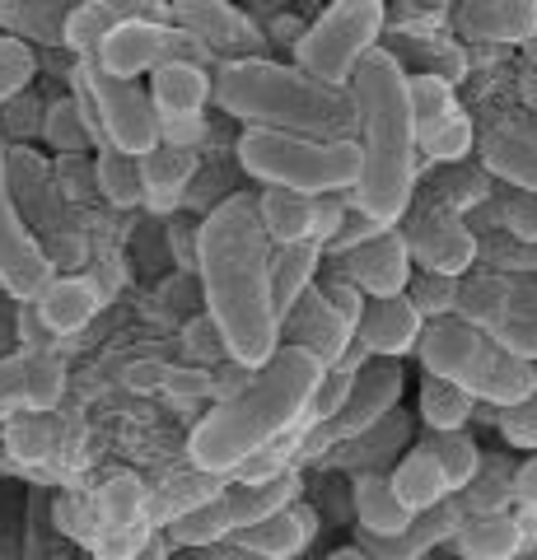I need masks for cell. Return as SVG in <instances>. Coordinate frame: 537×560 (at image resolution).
<instances>
[{
	"mask_svg": "<svg viewBox=\"0 0 537 560\" xmlns=\"http://www.w3.org/2000/svg\"><path fill=\"white\" fill-rule=\"evenodd\" d=\"M0 444H5V463L20 467V471H43L57 463V448H61V430H57V411L43 416V411H20L0 425Z\"/></svg>",
	"mask_w": 537,
	"mask_h": 560,
	"instance_id": "obj_25",
	"label": "cell"
},
{
	"mask_svg": "<svg viewBox=\"0 0 537 560\" xmlns=\"http://www.w3.org/2000/svg\"><path fill=\"white\" fill-rule=\"evenodd\" d=\"M103 294L90 276H51L33 300V318L43 323L47 337H80L98 318Z\"/></svg>",
	"mask_w": 537,
	"mask_h": 560,
	"instance_id": "obj_19",
	"label": "cell"
},
{
	"mask_svg": "<svg viewBox=\"0 0 537 560\" xmlns=\"http://www.w3.org/2000/svg\"><path fill=\"white\" fill-rule=\"evenodd\" d=\"M430 453L440 458V471H444V481H448V495H458V490L472 481L477 467H481V448H477V440L467 430L435 434V440H430Z\"/></svg>",
	"mask_w": 537,
	"mask_h": 560,
	"instance_id": "obj_40",
	"label": "cell"
},
{
	"mask_svg": "<svg viewBox=\"0 0 537 560\" xmlns=\"http://www.w3.org/2000/svg\"><path fill=\"white\" fill-rule=\"evenodd\" d=\"M24 411V364L20 355H0V425Z\"/></svg>",
	"mask_w": 537,
	"mask_h": 560,
	"instance_id": "obj_47",
	"label": "cell"
},
{
	"mask_svg": "<svg viewBox=\"0 0 537 560\" xmlns=\"http://www.w3.org/2000/svg\"><path fill=\"white\" fill-rule=\"evenodd\" d=\"M136 168H141V206L154 215H168V210L183 206L187 187L197 178V150L154 145L136 160Z\"/></svg>",
	"mask_w": 537,
	"mask_h": 560,
	"instance_id": "obj_23",
	"label": "cell"
},
{
	"mask_svg": "<svg viewBox=\"0 0 537 560\" xmlns=\"http://www.w3.org/2000/svg\"><path fill=\"white\" fill-rule=\"evenodd\" d=\"M332 267H337V280H346V285H355L365 300H388V294H402L407 280L416 276L411 257H407V243L402 234L384 230L378 238L370 243H355V248L346 253H332Z\"/></svg>",
	"mask_w": 537,
	"mask_h": 560,
	"instance_id": "obj_15",
	"label": "cell"
},
{
	"mask_svg": "<svg viewBox=\"0 0 537 560\" xmlns=\"http://www.w3.org/2000/svg\"><path fill=\"white\" fill-rule=\"evenodd\" d=\"M524 57H528V70H537V33H533V38L524 43Z\"/></svg>",
	"mask_w": 537,
	"mask_h": 560,
	"instance_id": "obj_57",
	"label": "cell"
},
{
	"mask_svg": "<svg viewBox=\"0 0 537 560\" xmlns=\"http://www.w3.org/2000/svg\"><path fill=\"white\" fill-rule=\"evenodd\" d=\"M458 504H463L467 518L510 514V504H514V463L500 458V453H481L477 477L458 490Z\"/></svg>",
	"mask_w": 537,
	"mask_h": 560,
	"instance_id": "obj_31",
	"label": "cell"
},
{
	"mask_svg": "<svg viewBox=\"0 0 537 560\" xmlns=\"http://www.w3.org/2000/svg\"><path fill=\"white\" fill-rule=\"evenodd\" d=\"M500 434L514 444V448H533L537 453V393L514 411H500Z\"/></svg>",
	"mask_w": 537,
	"mask_h": 560,
	"instance_id": "obj_46",
	"label": "cell"
},
{
	"mask_svg": "<svg viewBox=\"0 0 537 560\" xmlns=\"http://www.w3.org/2000/svg\"><path fill=\"white\" fill-rule=\"evenodd\" d=\"M351 341H355V327L346 323L332 304H327L323 285H314V290H308L304 300L281 318V346L308 350V355H314L323 370H327V364H337L346 350H351Z\"/></svg>",
	"mask_w": 537,
	"mask_h": 560,
	"instance_id": "obj_16",
	"label": "cell"
},
{
	"mask_svg": "<svg viewBox=\"0 0 537 560\" xmlns=\"http://www.w3.org/2000/svg\"><path fill=\"white\" fill-rule=\"evenodd\" d=\"M463 518L467 514H463L458 495H448V500L435 504V510L416 514L397 537H365V541H360V551L374 556V560H425L430 551L440 547V541H454Z\"/></svg>",
	"mask_w": 537,
	"mask_h": 560,
	"instance_id": "obj_21",
	"label": "cell"
},
{
	"mask_svg": "<svg viewBox=\"0 0 537 560\" xmlns=\"http://www.w3.org/2000/svg\"><path fill=\"white\" fill-rule=\"evenodd\" d=\"M94 183L103 191V201L117 206V210H136V206H141V168H136V160H131V154H122V150H98Z\"/></svg>",
	"mask_w": 537,
	"mask_h": 560,
	"instance_id": "obj_37",
	"label": "cell"
},
{
	"mask_svg": "<svg viewBox=\"0 0 537 560\" xmlns=\"http://www.w3.org/2000/svg\"><path fill=\"white\" fill-rule=\"evenodd\" d=\"M416 360L430 378L463 388L472 401H491L495 411H514L537 393V364L500 350L487 331L467 327L463 318H435L416 337Z\"/></svg>",
	"mask_w": 537,
	"mask_h": 560,
	"instance_id": "obj_5",
	"label": "cell"
},
{
	"mask_svg": "<svg viewBox=\"0 0 537 560\" xmlns=\"http://www.w3.org/2000/svg\"><path fill=\"white\" fill-rule=\"evenodd\" d=\"M327 560H374V556H365V551H360V547H341V551H332V556H327Z\"/></svg>",
	"mask_w": 537,
	"mask_h": 560,
	"instance_id": "obj_56",
	"label": "cell"
},
{
	"mask_svg": "<svg viewBox=\"0 0 537 560\" xmlns=\"http://www.w3.org/2000/svg\"><path fill=\"white\" fill-rule=\"evenodd\" d=\"M224 481L230 477H211V471H187V477H178L168 490H160V495H150V523L154 528H168L173 518H183V514H192L197 504H206L211 495H220Z\"/></svg>",
	"mask_w": 537,
	"mask_h": 560,
	"instance_id": "obj_32",
	"label": "cell"
},
{
	"mask_svg": "<svg viewBox=\"0 0 537 560\" xmlns=\"http://www.w3.org/2000/svg\"><path fill=\"white\" fill-rule=\"evenodd\" d=\"M314 215H318V197H304V191L267 187L257 197V220H262V234L271 238V248L314 243Z\"/></svg>",
	"mask_w": 537,
	"mask_h": 560,
	"instance_id": "obj_26",
	"label": "cell"
},
{
	"mask_svg": "<svg viewBox=\"0 0 537 560\" xmlns=\"http://www.w3.org/2000/svg\"><path fill=\"white\" fill-rule=\"evenodd\" d=\"M318 267H323V248L318 243H290V248H271V308H276V327L281 318L318 285Z\"/></svg>",
	"mask_w": 537,
	"mask_h": 560,
	"instance_id": "obj_27",
	"label": "cell"
},
{
	"mask_svg": "<svg viewBox=\"0 0 537 560\" xmlns=\"http://www.w3.org/2000/svg\"><path fill=\"white\" fill-rule=\"evenodd\" d=\"M173 24L187 28L192 38L224 61H244V57H262V33L253 20H244L230 0H168Z\"/></svg>",
	"mask_w": 537,
	"mask_h": 560,
	"instance_id": "obj_14",
	"label": "cell"
},
{
	"mask_svg": "<svg viewBox=\"0 0 537 560\" xmlns=\"http://www.w3.org/2000/svg\"><path fill=\"white\" fill-rule=\"evenodd\" d=\"M5 5H14V0H5Z\"/></svg>",
	"mask_w": 537,
	"mask_h": 560,
	"instance_id": "obj_59",
	"label": "cell"
},
{
	"mask_svg": "<svg viewBox=\"0 0 537 560\" xmlns=\"http://www.w3.org/2000/svg\"><path fill=\"white\" fill-rule=\"evenodd\" d=\"M61 20H66V10L57 0H14V5L0 0V28L20 43H28V38L61 43Z\"/></svg>",
	"mask_w": 537,
	"mask_h": 560,
	"instance_id": "obj_35",
	"label": "cell"
},
{
	"mask_svg": "<svg viewBox=\"0 0 537 560\" xmlns=\"http://www.w3.org/2000/svg\"><path fill=\"white\" fill-rule=\"evenodd\" d=\"M448 20L467 43L524 47L537 33V0H454Z\"/></svg>",
	"mask_w": 537,
	"mask_h": 560,
	"instance_id": "obj_17",
	"label": "cell"
},
{
	"mask_svg": "<svg viewBox=\"0 0 537 560\" xmlns=\"http://www.w3.org/2000/svg\"><path fill=\"white\" fill-rule=\"evenodd\" d=\"M5 467H10V463H5V444H0V471H5Z\"/></svg>",
	"mask_w": 537,
	"mask_h": 560,
	"instance_id": "obj_58",
	"label": "cell"
},
{
	"mask_svg": "<svg viewBox=\"0 0 537 560\" xmlns=\"http://www.w3.org/2000/svg\"><path fill=\"white\" fill-rule=\"evenodd\" d=\"M500 220H505V230L518 243H533V248H537V197H533V191H514L510 187V201L500 206Z\"/></svg>",
	"mask_w": 537,
	"mask_h": 560,
	"instance_id": "obj_45",
	"label": "cell"
},
{
	"mask_svg": "<svg viewBox=\"0 0 537 560\" xmlns=\"http://www.w3.org/2000/svg\"><path fill=\"white\" fill-rule=\"evenodd\" d=\"M416 150H421L425 160H435V164H458L463 154L472 150V117L454 103L444 117L416 127Z\"/></svg>",
	"mask_w": 537,
	"mask_h": 560,
	"instance_id": "obj_34",
	"label": "cell"
},
{
	"mask_svg": "<svg viewBox=\"0 0 537 560\" xmlns=\"http://www.w3.org/2000/svg\"><path fill=\"white\" fill-rule=\"evenodd\" d=\"M388 486H393L397 504H407L411 514H425V510H435L440 500H448V481H444L440 458L430 453V444L411 448L407 458H397L388 471Z\"/></svg>",
	"mask_w": 537,
	"mask_h": 560,
	"instance_id": "obj_28",
	"label": "cell"
},
{
	"mask_svg": "<svg viewBox=\"0 0 537 560\" xmlns=\"http://www.w3.org/2000/svg\"><path fill=\"white\" fill-rule=\"evenodd\" d=\"M514 500L524 504V510L537 514V453H533L528 463H518V467H514Z\"/></svg>",
	"mask_w": 537,
	"mask_h": 560,
	"instance_id": "obj_52",
	"label": "cell"
},
{
	"mask_svg": "<svg viewBox=\"0 0 537 560\" xmlns=\"http://www.w3.org/2000/svg\"><path fill=\"white\" fill-rule=\"evenodd\" d=\"M131 560H168V547H164V537H150L141 551H136Z\"/></svg>",
	"mask_w": 537,
	"mask_h": 560,
	"instance_id": "obj_54",
	"label": "cell"
},
{
	"mask_svg": "<svg viewBox=\"0 0 537 560\" xmlns=\"http://www.w3.org/2000/svg\"><path fill=\"white\" fill-rule=\"evenodd\" d=\"M314 528H318L314 510L294 500V504H285V510H276L271 518L253 523V528H244V533H234L230 541L248 560H290V556H300L308 541H314Z\"/></svg>",
	"mask_w": 537,
	"mask_h": 560,
	"instance_id": "obj_22",
	"label": "cell"
},
{
	"mask_svg": "<svg viewBox=\"0 0 537 560\" xmlns=\"http://www.w3.org/2000/svg\"><path fill=\"white\" fill-rule=\"evenodd\" d=\"M150 103L154 117H206L211 103V70L197 61H168L150 70Z\"/></svg>",
	"mask_w": 537,
	"mask_h": 560,
	"instance_id": "obj_24",
	"label": "cell"
},
{
	"mask_svg": "<svg viewBox=\"0 0 537 560\" xmlns=\"http://www.w3.org/2000/svg\"><path fill=\"white\" fill-rule=\"evenodd\" d=\"M211 98L230 117L267 131L314 136V140H351L355 131L351 94L327 90V84L308 80L300 66H281L267 57L220 61L211 80Z\"/></svg>",
	"mask_w": 537,
	"mask_h": 560,
	"instance_id": "obj_4",
	"label": "cell"
},
{
	"mask_svg": "<svg viewBox=\"0 0 537 560\" xmlns=\"http://www.w3.org/2000/svg\"><path fill=\"white\" fill-rule=\"evenodd\" d=\"M197 276L206 318L238 370L253 374L276 355L281 327L271 308V238L262 234L253 197L220 201L197 230Z\"/></svg>",
	"mask_w": 537,
	"mask_h": 560,
	"instance_id": "obj_1",
	"label": "cell"
},
{
	"mask_svg": "<svg viewBox=\"0 0 537 560\" xmlns=\"http://www.w3.org/2000/svg\"><path fill=\"white\" fill-rule=\"evenodd\" d=\"M458 280L463 276H425V271H416L407 280V300L411 308L421 313V323H435V318H454V308H458Z\"/></svg>",
	"mask_w": 537,
	"mask_h": 560,
	"instance_id": "obj_41",
	"label": "cell"
},
{
	"mask_svg": "<svg viewBox=\"0 0 537 560\" xmlns=\"http://www.w3.org/2000/svg\"><path fill=\"white\" fill-rule=\"evenodd\" d=\"M323 294H327V304H332L346 323H360V308H365V294H360L355 285H346V280H332V285H323Z\"/></svg>",
	"mask_w": 537,
	"mask_h": 560,
	"instance_id": "obj_51",
	"label": "cell"
},
{
	"mask_svg": "<svg viewBox=\"0 0 537 560\" xmlns=\"http://www.w3.org/2000/svg\"><path fill=\"white\" fill-rule=\"evenodd\" d=\"M421 420L435 434H448V430H467V420H472V397L463 388L444 378H421Z\"/></svg>",
	"mask_w": 537,
	"mask_h": 560,
	"instance_id": "obj_36",
	"label": "cell"
},
{
	"mask_svg": "<svg viewBox=\"0 0 537 560\" xmlns=\"http://www.w3.org/2000/svg\"><path fill=\"white\" fill-rule=\"evenodd\" d=\"M113 24L117 20L108 10H98L94 0H80V5H71L66 10V20H61V47H71L80 61H94Z\"/></svg>",
	"mask_w": 537,
	"mask_h": 560,
	"instance_id": "obj_39",
	"label": "cell"
},
{
	"mask_svg": "<svg viewBox=\"0 0 537 560\" xmlns=\"http://www.w3.org/2000/svg\"><path fill=\"white\" fill-rule=\"evenodd\" d=\"M487 337H491L500 350H510V355L537 364V308H528V313H510V318H505V323H495Z\"/></svg>",
	"mask_w": 537,
	"mask_h": 560,
	"instance_id": "obj_44",
	"label": "cell"
},
{
	"mask_svg": "<svg viewBox=\"0 0 537 560\" xmlns=\"http://www.w3.org/2000/svg\"><path fill=\"white\" fill-rule=\"evenodd\" d=\"M24 364V411L51 416L66 397V364L51 350H20Z\"/></svg>",
	"mask_w": 537,
	"mask_h": 560,
	"instance_id": "obj_33",
	"label": "cell"
},
{
	"mask_svg": "<svg viewBox=\"0 0 537 560\" xmlns=\"http://www.w3.org/2000/svg\"><path fill=\"white\" fill-rule=\"evenodd\" d=\"M524 98H528V108L537 113V70H528V75H524Z\"/></svg>",
	"mask_w": 537,
	"mask_h": 560,
	"instance_id": "obj_55",
	"label": "cell"
},
{
	"mask_svg": "<svg viewBox=\"0 0 537 560\" xmlns=\"http://www.w3.org/2000/svg\"><path fill=\"white\" fill-rule=\"evenodd\" d=\"M300 500V477L285 471L276 481L262 486H244V481H224L220 495H211L206 504H197L192 514L173 518L164 528V547L168 551H197V547H215V541H230L234 533L253 528V523L271 518L276 510Z\"/></svg>",
	"mask_w": 537,
	"mask_h": 560,
	"instance_id": "obj_9",
	"label": "cell"
},
{
	"mask_svg": "<svg viewBox=\"0 0 537 560\" xmlns=\"http://www.w3.org/2000/svg\"><path fill=\"white\" fill-rule=\"evenodd\" d=\"M397 234L407 243V257L425 276H467L477 261V234L448 206H425L416 215H402Z\"/></svg>",
	"mask_w": 537,
	"mask_h": 560,
	"instance_id": "obj_13",
	"label": "cell"
},
{
	"mask_svg": "<svg viewBox=\"0 0 537 560\" xmlns=\"http://www.w3.org/2000/svg\"><path fill=\"white\" fill-rule=\"evenodd\" d=\"M481 168H487V178L537 197V127H528V121H495L481 136Z\"/></svg>",
	"mask_w": 537,
	"mask_h": 560,
	"instance_id": "obj_20",
	"label": "cell"
},
{
	"mask_svg": "<svg viewBox=\"0 0 537 560\" xmlns=\"http://www.w3.org/2000/svg\"><path fill=\"white\" fill-rule=\"evenodd\" d=\"M454 551L463 560H514L524 551V523H514L510 514L463 518L454 533Z\"/></svg>",
	"mask_w": 537,
	"mask_h": 560,
	"instance_id": "obj_30",
	"label": "cell"
},
{
	"mask_svg": "<svg viewBox=\"0 0 537 560\" xmlns=\"http://www.w3.org/2000/svg\"><path fill=\"white\" fill-rule=\"evenodd\" d=\"M407 103H411V121H416V127H425V121L444 117L458 103L454 80L430 75V70H421V75H407Z\"/></svg>",
	"mask_w": 537,
	"mask_h": 560,
	"instance_id": "obj_42",
	"label": "cell"
},
{
	"mask_svg": "<svg viewBox=\"0 0 537 560\" xmlns=\"http://www.w3.org/2000/svg\"><path fill=\"white\" fill-rule=\"evenodd\" d=\"M164 374H168V364H141V370H131V388H164Z\"/></svg>",
	"mask_w": 537,
	"mask_h": 560,
	"instance_id": "obj_53",
	"label": "cell"
},
{
	"mask_svg": "<svg viewBox=\"0 0 537 560\" xmlns=\"http://www.w3.org/2000/svg\"><path fill=\"white\" fill-rule=\"evenodd\" d=\"M164 388L183 393V397H215V374H206V370H168Z\"/></svg>",
	"mask_w": 537,
	"mask_h": 560,
	"instance_id": "obj_50",
	"label": "cell"
},
{
	"mask_svg": "<svg viewBox=\"0 0 537 560\" xmlns=\"http://www.w3.org/2000/svg\"><path fill=\"white\" fill-rule=\"evenodd\" d=\"M351 504H355V518H360V533L365 537H397L416 518L407 504H397L384 471H360L351 486Z\"/></svg>",
	"mask_w": 537,
	"mask_h": 560,
	"instance_id": "obj_29",
	"label": "cell"
},
{
	"mask_svg": "<svg viewBox=\"0 0 537 560\" xmlns=\"http://www.w3.org/2000/svg\"><path fill=\"white\" fill-rule=\"evenodd\" d=\"M168 61H197L211 66V51H206L192 33L178 24H154V20H117L103 38L94 66L113 80H141L150 70H160Z\"/></svg>",
	"mask_w": 537,
	"mask_h": 560,
	"instance_id": "obj_11",
	"label": "cell"
},
{
	"mask_svg": "<svg viewBox=\"0 0 537 560\" xmlns=\"http://www.w3.org/2000/svg\"><path fill=\"white\" fill-rule=\"evenodd\" d=\"M421 313L411 308L407 294H388V300H365L355 323V341L378 360H402L416 350V337H421Z\"/></svg>",
	"mask_w": 537,
	"mask_h": 560,
	"instance_id": "obj_18",
	"label": "cell"
},
{
	"mask_svg": "<svg viewBox=\"0 0 537 560\" xmlns=\"http://www.w3.org/2000/svg\"><path fill=\"white\" fill-rule=\"evenodd\" d=\"M234 154L248 178H257L262 187L304 191V197L351 191L360 173L355 140H314V136H290V131H267V127H248L238 136Z\"/></svg>",
	"mask_w": 537,
	"mask_h": 560,
	"instance_id": "obj_6",
	"label": "cell"
},
{
	"mask_svg": "<svg viewBox=\"0 0 537 560\" xmlns=\"http://www.w3.org/2000/svg\"><path fill=\"white\" fill-rule=\"evenodd\" d=\"M33 75H38V57H33V47L20 43V38H10V33H0V108L20 98L33 84Z\"/></svg>",
	"mask_w": 537,
	"mask_h": 560,
	"instance_id": "obj_43",
	"label": "cell"
},
{
	"mask_svg": "<svg viewBox=\"0 0 537 560\" xmlns=\"http://www.w3.org/2000/svg\"><path fill=\"white\" fill-rule=\"evenodd\" d=\"M98 10H108L113 20H154V24H173L168 0H94Z\"/></svg>",
	"mask_w": 537,
	"mask_h": 560,
	"instance_id": "obj_48",
	"label": "cell"
},
{
	"mask_svg": "<svg viewBox=\"0 0 537 560\" xmlns=\"http://www.w3.org/2000/svg\"><path fill=\"white\" fill-rule=\"evenodd\" d=\"M402 388H407L402 360H365L337 416H327L323 425H314V430H290L294 463L318 458V453H332L341 444L360 440V434H370L378 420L402 407Z\"/></svg>",
	"mask_w": 537,
	"mask_h": 560,
	"instance_id": "obj_10",
	"label": "cell"
},
{
	"mask_svg": "<svg viewBox=\"0 0 537 560\" xmlns=\"http://www.w3.org/2000/svg\"><path fill=\"white\" fill-rule=\"evenodd\" d=\"M51 276H57V267H51L38 234L28 230L20 201H14L10 173H5V145H0V290L20 304H33Z\"/></svg>",
	"mask_w": 537,
	"mask_h": 560,
	"instance_id": "obj_12",
	"label": "cell"
},
{
	"mask_svg": "<svg viewBox=\"0 0 537 560\" xmlns=\"http://www.w3.org/2000/svg\"><path fill=\"white\" fill-rule=\"evenodd\" d=\"M323 378V364L300 346H276V355L253 370L248 383L230 397H220L211 411L197 420L187 440V463L211 477H230L253 453L271 448L276 440L304 420V407Z\"/></svg>",
	"mask_w": 537,
	"mask_h": 560,
	"instance_id": "obj_3",
	"label": "cell"
},
{
	"mask_svg": "<svg viewBox=\"0 0 537 560\" xmlns=\"http://www.w3.org/2000/svg\"><path fill=\"white\" fill-rule=\"evenodd\" d=\"M71 98L80 103L98 150H122L141 160L145 150L160 145V117H154V103L141 90V80H113L94 61H80Z\"/></svg>",
	"mask_w": 537,
	"mask_h": 560,
	"instance_id": "obj_8",
	"label": "cell"
},
{
	"mask_svg": "<svg viewBox=\"0 0 537 560\" xmlns=\"http://www.w3.org/2000/svg\"><path fill=\"white\" fill-rule=\"evenodd\" d=\"M346 215H351V201H341V191L337 197H318V215H314V243L318 248H327V243L341 234Z\"/></svg>",
	"mask_w": 537,
	"mask_h": 560,
	"instance_id": "obj_49",
	"label": "cell"
},
{
	"mask_svg": "<svg viewBox=\"0 0 537 560\" xmlns=\"http://www.w3.org/2000/svg\"><path fill=\"white\" fill-rule=\"evenodd\" d=\"M43 140L61 154V160L94 150V131H90V121H84V113H80L75 98H57V103H51V108L43 113Z\"/></svg>",
	"mask_w": 537,
	"mask_h": 560,
	"instance_id": "obj_38",
	"label": "cell"
},
{
	"mask_svg": "<svg viewBox=\"0 0 537 560\" xmlns=\"http://www.w3.org/2000/svg\"><path fill=\"white\" fill-rule=\"evenodd\" d=\"M384 20H388L384 0H332V5L304 28V38L294 43V66H300L308 80L327 84V90H346L355 66L378 47Z\"/></svg>",
	"mask_w": 537,
	"mask_h": 560,
	"instance_id": "obj_7",
	"label": "cell"
},
{
	"mask_svg": "<svg viewBox=\"0 0 537 560\" xmlns=\"http://www.w3.org/2000/svg\"><path fill=\"white\" fill-rule=\"evenodd\" d=\"M351 113H355V154L360 173L351 187V210L378 224H402L411 215L416 173H421V150H416V121L407 103V70L393 51L374 47L355 66L351 84Z\"/></svg>",
	"mask_w": 537,
	"mask_h": 560,
	"instance_id": "obj_2",
	"label": "cell"
}]
</instances>
